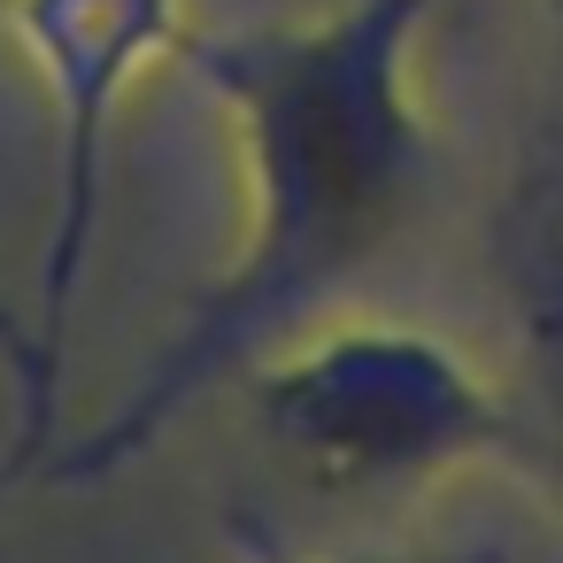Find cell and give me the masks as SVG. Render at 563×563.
I'll return each mask as SVG.
<instances>
[{
	"label": "cell",
	"mask_w": 563,
	"mask_h": 563,
	"mask_svg": "<svg viewBox=\"0 0 563 563\" xmlns=\"http://www.w3.org/2000/svg\"><path fill=\"white\" fill-rule=\"evenodd\" d=\"M440 0H347L332 16L255 24L224 40H186V63L232 109L255 170V247L186 317L155 378L63 463L47 486H78L140 455L217 371L286 332L309 301L340 294L417 209L424 117L409 101V47Z\"/></svg>",
	"instance_id": "1"
},
{
	"label": "cell",
	"mask_w": 563,
	"mask_h": 563,
	"mask_svg": "<svg viewBox=\"0 0 563 563\" xmlns=\"http://www.w3.org/2000/svg\"><path fill=\"white\" fill-rule=\"evenodd\" d=\"M16 32L40 47L55 101H63V186H55V232H47V271H40V371H32V424L16 440V455L0 463L9 486L40 432H47V394H55V355H63V324H70V286L93 240V209H101V140H109V109L117 86L132 78V63L163 40H178V0H16Z\"/></svg>",
	"instance_id": "2"
},
{
	"label": "cell",
	"mask_w": 563,
	"mask_h": 563,
	"mask_svg": "<svg viewBox=\"0 0 563 563\" xmlns=\"http://www.w3.org/2000/svg\"><path fill=\"white\" fill-rule=\"evenodd\" d=\"M271 432L324 478L409 471L463 440H501L509 424L417 347H332L271 378Z\"/></svg>",
	"instance_id": "3"
},
{
	"label": "cell",
	"mask_w": 563,
	"mask_h": 563,
	"mask_svg": "<svg viewBox=\"0 0 563 563\" xmlns=\"http://www.w3.org/2000/svg\"><path fill=\"white\" fill-rule=\"evenodd\" d=\"M540 340V401H548V448H555V463H563V309L532 332Z\"/></svg>",
	"instance_id": "4"
},
{
	"label": "cell",
	"mask_w": 563,
	"mask_h": 563,
	"mask_svg": "<svg viewBox=\"0 0 563 563\" xmlns=\"http://www.w3.org/2000/svg\"><path fill=\"white\" fill-rule=\"evenodd\" d=\"M401 563H486V555H401Z\"/></svg>",
	"instance_id": "5"
}]
</instances>
